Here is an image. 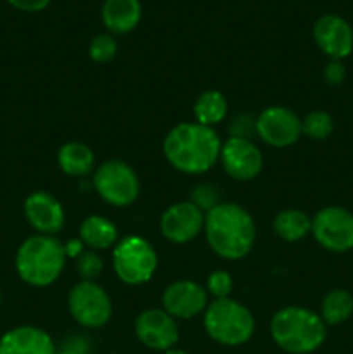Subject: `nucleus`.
<instances>
[{
	"mask_svg": "<svg viewBox=\"0 0 353 354\" xmlns=\"http://www.w3.org/2000/svg\"><path fill=\"white\" fill-rule=\"evenodd\" d=\"M221 140L215 128L180 123L166 133L163 152L170 165L185 175H203L220 161Z\"/></svg>",
	"mask_w": 353,
	"mask_h": 354,
	"instance_id": "f257e3e1",
	"label": "nucleus"
},
{
	"mask_svg": "<svg viewBox=\"0 0 353 354\" xmlns=\"http://www.w3.org/2000/svg\"><path fill=\"white\" fill-rule=\"evenodd\" d=\"M204 235L215 254L224 259H242L256 241L251 214L235 203H218L204 214Z\"/></svg>",
	"mask_w": 353,
	"mask_h": 354,
	"instance_id": "f03ea898",
	"label": "nucleus"
},
{
	"mask_svg": "<svg viewBox=\"0 0 353 354\" xmlns=\"http://www.w3.org/2000/svg\"><path fill=\"white\" fill-rule=\"evenodd\" d=\"M270 335L282 351L311 354L327 339V325L320 315L308 308L286 306L270 320Z\"/></svg>",
	"mask_w": 353,
	"mask_h": 354,
	"instance_id": "7ed1b4c3",
	"label": "nucleus"
},
{
	"mask_svg": "<svg viewBox=\"0 0 353 354\" xmlns=\"http://www.w3.org/2000/svg\"><path fill=\"white\" fill-rule=\"evenodd\" d=\"M66 248L54 235H31L16 252V272L31 287H47L61 277L66 265Z\"/></svg>",
	"mask_w": 353,
	"mask_h": 354,
	"instance_id": "20e7f679",
	"label": "nucleus"
},
{
	"mask_svg": "<svg viewBox=\"0 0 353 354\" xmlns=\"http://www.w3.org/2000/svg\"><path fill=\"white\" fill-rule=\"evenodd\" d=\"M204 330L215 342L228 348L246 344L255 334L251 311L232 297L215 299L204 311Z\"/></svg>",
	"mask_w": 353,
	"mask_h": 354,
	"instance_id": "39448f33",
	"label": "nucleus"
},
{
	"mask_svg": "<svg viewBox=\"0 0 353 354\" xmlns=\"http://www.w3.org/2000/svg\"><path fill=\"white\" fill-rule=\"evenodd\" d=\"M113 268L121 282L128 286H142L152 279L158 268L156 249L141 235L123 237L114 245Z\"/></svg>",
	"mask_w": 353,
	"mask_h": 354,
	"instance_id": "423d86ee",
	"label": "nucleus"
},
{
	"mask_svg": "<svg viewBox=\"0 0 353 354\" xmlns=\"http://www.w3.org/2000/svg\"><path fill=\"white\" fill-rule=\"evenodd\" d=\"M93 187L97 194L114 207H127L137 201L141 182L128 162L109 159L99 165L93 173Z\"/></svg>",
	"mask_w": 353,
	"mask_h": 354,
	"instance_id": "0eeeda50",
	"label": "nucleus"
},
{
	"mask_svg": "<svg viewBox=\"0 0 353 354\" xmlns=\"http://www.w3.org/2000/svg\"><path fill=\"white\" fill-rule=\"evenodd\" d=\"M68 308L73 320L85 328H100L111 320V297L99 283L82 280L68 294Z\"/></svg>",
	"mask_w": 353,
	"mask_h": 354,
	"instance_id": "6e6552de",
	"label": "nucleus"
},
{
	"mask_svg": "<svg viewBox=\"0 0 353 354\" xmlns=\"http://www.w3.org/2000/svg\"><path fill=\"white\" fill-rule=\"evenodd\" d=\"M311 235L320 248L331 252L353 249V213L341 206H325L311 218Z\"/></svg>",
	"mask_w": 353,
	"mask_h": 354,
	"instance_id": "1a4fd4ad",
	"label": "nucleus"
},
{
	"mask_svg": "<svg viewBox=\"0 0 353 354\" xmlns=\"http://www.w3.org/2000/svg\"><path fill=\"white\" fill-rule=\"evenodd\" d=\"M220 162L225 173L237 182L256 178L263 168L262 151L248 137L232 135L221 144Z\"/></svg>",
	"mask_w": 353,
	"mask_h": 354,
	"instance_id": "9d476101",
	"label": "nucleus"
},
{
	"mask_svg": "<svg viewBox=\"0 0 353 354\" xmlns=\"http://www.w3.org/2000/svg\"><path fill=\"white\" fill-rule=\"evenodd\" d=\"M255 130L265 144L279 149L289 147L301 137V120L287 107L270 106L256 118Z\"/></svg>",
	"mask_w": 353,
	"mask_h": 354,
	"instance_id": "9b49d317",
	"label": "nucleus"
},
{
	"mask_svg": "<svg viewBox=\"0 0 353 354\" xmlns=\"http://www.w3.org/2000/svg\"><path fill=\"white\" fill-rule=\"evenodd\" d=\"M159 230L172 244H187L204 230V211L190 201L172 204L161 214Z\"/></svg>",
	"mask_w": 353,
	"mask_h": 354,
	"instance_id": "f8f14e48",
	"label": "nucleus"
},
{
	"mask_svg": "<svg viewBox=\"0 0 353 354\" xmlns=\"http://www.w3.org/2000/svg\"><path fill=\"white\" fill-rule=\"evenodd\" d=\"M135 335L138 341L154 351H168L179 342L180 332L176 320L165 310L142 311L135 320Z\"/></svg>",
	"mask_w": 353,
	"mask_h": 354,
	"instance_id": "ddd939ff",
	"label": "nucleus"
},
{
	"mask_svg": "<svg viewBox=\"0 0 353 354\" xmlns=\"http://www.w3.org/2000/svg\"><path fill=\"white\" fill-rule=\"evenodd\" d=\"M163 310L175 320H189L204 313L208 308V292L194 280H176L163 292Z\"/></svg>",
	"mask_w": 353,
	"mask_h": 354,
	"instance_id": "4468645a",
	"label": "nucleus"
},
{
	"mask_svg": "<svg viewBox=\"0 0 353 354\" xmlns=\"http://www.w3.org/2000/svg\"><path fill=\"white\" fill-rule=\"evenodd\" d=\"M314 38L329 59L343 61L353 52V28L338 14L318 17L314 26Z\"/></svg>",
	"mask_w": 353,
	"mask_h": 354,
	"instance_id": "2eb2a0df",
	"label": "nucleus"
},
{
	"mask_svg": "<svg viewBox=\"0 0 353 354\" xmlns=\"http://www.w3.org/2000/svg\"><path fill=\"white\" fill-rule=\"evenodd\" d=\"M24 218L40 235H54L64 227V209L52 194L35 190L24 199Z\"/></svg>",
	"mask_w": 353,
	"mask_h": 354,
	"instance_id": "dca6fc26",
	"label": "nucleus"
},
{
	"mask_svg": "<svg viewBox=\"0 0 353 354\" xmlns=\"http://www.w3.org/2000/svg\"><path fill=\"white\" fill-rule=\"evenodd\" d=\"M51 335L40 327L21 325L0 337V354H55Z\"/></svg>",
	"mask_w": 353,
	"mask_h": 354,
	"instance_id": "f3484780",
	"label": "nucleus"
},
{
	"mask_svg": "<svg viewBox=\"0 0 353 354\" xmlns=\"http://www.w3.org/2000/svg\"><path fill=\"white\" fill-rule=\"evenodd\" d=\"M100 16L111 35H125L135 30L142 17V7L138 0H106Z\"/></svg>",
	"mask_w": 353,
	"mask_h": 354,
	"instance_id": "a211bd4d",
	"label": "nucleus"
},
{
	"mask_svg": "<svg viewBox=\"0 0 353 354\" xmlns=\"http://www.w3.org/2000/svg\"><path fill=\"white\" fill-rule=\"evenodd\" d=\"M80 241L92 251H104L118 244V228L109 218L90 214L80 225Z\"/></svg>",
	"mask_w": 353,
	"mask_h": 354,
	"instance_id": "6ab92c4d",
	"label": "nucleus"
},
{
	"mask_svg": "<svg viewBox=\"0 0 353 354\" xmlns=\"http://www.w3.org/2000/svg\"><path fill=\"white\" fill-rule=\"evenodd\" d=\"M57 165L69 176H87L93 171L96 156L89 145L82 142H68L57 152Z\"/></svg>",
	"mask_w": 353,
	"mask_h": 354,
	"instance_id": "aec40b11",
	"label": "nucleus"
},
{
	"mask_svg": "<svg viewBox=\"0 0 353 354\" xmlns=\"http://www.w3.org/2000/svg\"><path fill=\"white\" fill-rule=\"evenodd\" d=\"M273 232L286 242H298L311 234V218L300 209H284L273 218Z\"/></svg>",
	"mask_w": 353,
	"mask_h": 354,
	"instance_id": "412c9836",
	"label": "nucleus"
},
{
	"mask_svg": "<svg viewBox=\"0 0 353 354\" xmlns=\"http://www.w3.org/2000/svg\"><path fill=\"white\" fill-rule=\"evenodd\" d=\"M228 104L227 99L218 90H206L201 93L194 104V116L196 123L204 124V127L213 128L215 124L221 123L227 116Z\"/></svg>",
	"mask_w": 353,
	"mask_h": 354,
	"instance_id": "4be33fe9",
	"label": "nucleus"
},
{
	"mask_svg": "<svg viewBox=\"0 0 353 354\" xmlns=\"http://www.w3.org/2000/svg\"><path fill=\"white\" fill-rule=\"evenodd\" d=\"M353 315V296L346 289H332L324 296L320 317L325 325H339Z\"/></svg>",
	"mask_w": 353,
	"mask_h": 354,
	"instance_id": "5701e85b",
	"label": "nucleus"
},
{
	"mask_svg": "<svg viewBox=\"0 0 353 354\" xmlns=\"http://www.w3.org/2000/svg\"><path fill=\"white\" fill-rule=\"evenodd\" d=\"M332 131H334V120L327 111H310L301 120V133L307 135L311 140H325L331 137Z\"/></svg>",
	"mask_w": 353,
	"mask_h": 354,
	"instance_id": "b1692460",
	"label": "nucleus"
},
{
	"mask_svg": "<svg viewBox=\"0 0 353 354\" xmlns=\"http://www.w3.org/2000/svg\"><path fill=\"white\" fill-rule=\"evenodd\" d=\"M118 41L111 33H99L90 40L89 55L96 62H109L116 55Z\"/></svg>",
	"mask_w": 353,
	"mask_h": 354,
	"instance_id": "393cba45",
	"label": "nucleus"
},
{
	"mask_svg": "<svg viewBox=\"0 0 353 354\" xmlns=\"http://www.w3.org/2000/svg\"><path fill=\"white\" fill-rule=\"evenodd\" d=\"M104 270V261L97 251H83L82 254L76 256V272L80 273L82 280L96 282Z\"/></svg>",
	"mask_w": 353,
	"mask_h": 354,
	"instance_id": "a878e982",
	"label": "nucleus"
},
{
	"mask_svg": "<svg viewBox=\"0 0 353 354\" xmlns=\"http://www.w3.org/2000/svg\"><path fill=\"white\" fill-rule=\"evenodd\" d=\"M232 287H234V280H232L230 273L225 270H215L210 273L206 282V292H210L215 299H225L230 297Z\"/></svg>",
	"mask_w": 353,
	"mask_h": 354,
	"instance_id": "bb28decb",
	"label": "nucleus"
},
{
	"mask_svg": "<svg viewBox=\"0 0 353 354\" xmlns=\"http://www.w3.org/2000/svg\"><path fill=\"white\" fill-rule=\"evenodd\" d=\"M190 203L196 204L201 211H210L218 204V194L217 189L210 183H199L192 189V196H190Z\"/></svg>",
	"mask_w": 353,
	"mask_h": 354,
	"instance_id": "cd10ccee",
	"label": "nucleus"
},
{
	"mask_svg": "<svg viewBox=\"0 0 353 354\" xmlns=\"http://www.w3.org/2000/svg\"><path fill=\"white\" fill-rule=\"evenodd\" d=\"M346 78V68L343 61L338 59H329L327 64L324 66V80L327 85L338 86L345 82Z\"/></svg>",
	"mask_w": 353,
	"mask_h": 354,
	"instance_id": "c85d7f7f",
	"label": "nucleus"
},
{
	"mask_svg": "<svg viewBox=\"0 0 353 354\" xmlns=\"http://www.w3.org/2000/svg\"><path fill=\"white\" fill-rule=\"evenodd\" d=\"M55 354H90V344L85 337H71L55 349Z\"/></svg>",
	"mask_w": 353,
	"mask_h": 354,
	"instance_id": "c756f323",
	"label": "nucleus"
},
{
	"mask_svg": "<svg viewBox=\"0 0 353 354\" xmlns=\"http://www.w3.org/2000/svg\"><path fill=\"white\" fill-rule=\"evenodd\" d=\"M7 2L23 12H38V10H44L52 0H7Z\"/></svg>",
	"mask_w": 353,
	"mask_h": 354,
	"instance_id": "7c9ffc66",
	"label": "nucleus"
},
{
	"mask_svg": "<svg viewBox=\"0 0 353 354\" xmlns=\"http://www.w3.org/2000/svg\"><path fill=\"white\" fill-rule=\"evenodd\" d=\"M165 354H189V353L183 351V349H179V348H172V349H168V351H165Z\"/></svg>",
	"mask_w": 353,
	"mask_h": 354,
	"instance_id": "2f4dec72",
	"label": "nucleus"
},
{
	"mask_svg": "<svg viewBox=\"0 0 353 354\" xmlns=\"http://www.w3.org/2000/svg\"><path fill=\"white\" fill-rule=\"evenodd\" d=\"M0 304H2V290H0Z\"/></svg>",
	"mask_w": 353,
	"mask_h": 354,
	"instance_id": "473e14b6",
	"label": "nucleus"
}]
</instances>
